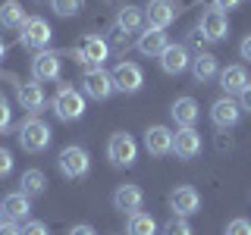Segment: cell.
I'll use <instances>...</instances> for the list:
<instances>
[{
    "instance_id": "2",
    "label": "cell",
    "mask_w": 251,
    "mask_h": 235,
    "mask_svg": "<svg viewBox=\"0 0 251 235\" xmlns=\"http://www.w3.org/2000/svg\"><path fill=\"white\" fill-rule=\"evenodd\" d=\"M53 113H57L60 122H75L82 119L85 113V94L73 88V85H63V88L53 94Z\"/></svg>"
},
{
    "instance_id": "22",
    "label": "cell",
    "mask_w": 251,
    "mask_h": 235,
    "mask_svg": "<svg viewBox=\"0 0 251 235\" xmlns=\"http://www.w3.org/2000/svg\"><path fill=\"white\" fill-rule=\"evenodd\" d=\"M192 75H195V82L198 85H207V82H214V78L220 75V69H217V57L214 53H198V57L192 60Z\"/></svg>"
},
{
    "instance_id": "29",
    "label": "cell",
    "mask_w": 251,
    "mask_h": 235,
    "mask_svg": "<svg viewBox=\"0 0 251 235\" xmlns=\"http://www.w3.org/2000/svg\"><path fill=\"white\" fill-rule=\"evenodd\" d=\"M78 6H82V0H50V10L57 16H75Z\"/></svg>"
},
{
    "instance_id": "25",
    "label": "cell",
    "mask_w": 251,
    "mask_h": 235,
    "mask_svg": "<svg viewBox=\"0 0 251 235\" xmlns=\"http://www.w3.org/2000/svg\"><path fill=\"white\" fill-rule=\"evenodd\" d=\"M126 232L129 235H157V219L151 213H129L126 219Z\"/></svg>"
},
{
    "instance_id": "11",
    "label": "cell",
    "mask_w": 251,
    "mask_h": 235,
    "mask_svg": "<svg viewBox=\"0 0 251 235\" xmlns=\"http://www.w3.org/2000/svg\"><path fill=\"white\" fill-rule=\"evenodd\" d=\"M239 116H242V107H239V100H232V97H220L214 100V107H210V119H214L217 129H232L235 122H239Z\"/></svg>"
},
{
    "instance_id": "8",
    "label": "cell",
    "mask_w": 251,
    "mask_h": 235,
    "mask_svg": "<svg viewBox=\"0 0 251 235\" xmlns=\"http://www.w3.org/2000/svg\"><path fill=\"white\" fill-rule=\"evenodd\" d=\"M113 75L104 72V69H91V72L82 75V94H88L91 100H107L113 94Z\"/></svg>"
},
{
    "instance_id": "36",
    "label": "cell",
    "mask_w": 251,
    "mask_h": 235,
    "mask_svg": "<svg viewBox=\"0 0 251 235\" xmlns=\"http://www.w3.org/2000/svg\"><path fill=\"white\" fill-rule=\"evenodd\" d=\"M239 107H242V110H248V113H251V82L245 85V91L239 94Z\"/></svg>"
},
{
    "instance_id": "35",
    "label": "cell",
    "mask_w": 251,
    "mask_h": 235,
    "mask_svg": "<svg viewBox=\"0 0 251 235\" xmlns=\"http://www.w3.org/2000/svg\"><path fill=\"white\" fill-rule=\"evenodd\" d=\"M0 235H22V226L13 223V219H6V223H0Z\"/></svg>"
},
{
    "instance_id": "30",
    "label": "cell",
    "mask_w": 251,
    "mask_h": 235,
    "mask_svg": "<svg viewBox=\"0 0 251 235\" xmlns=\"http://www.w3.org/2000/svg\"><path fill=\"white\" fill-rule=\"evenodd\" d=\"M107 44H113L120 53H126V50H129V31H123L120 25H113V28H110V41Z\"/></svg>"
},
{
    "instance_id": "4",
    "label": "cell",
    "mask_w": 251,
    "mask_h": 235,
    "mask_svg": "<svg viewBox=\"0 0 251 235\" xmlns=\"http://www.w3.org/2000/svg\"><path fill=\"white\" fill-rule=\"evenodd\" d=\"M107 53H110V44L104 41V38L88 35L82 44H78V50H75V63L85 66V72H91V69H104Z\"/></svg>"
},
{
    "instance_id": "43",
    "label": "cell",
    "mask_w": 251,
    "mask_h": 235,
    "mask_svg": "<svg viewBox=\"0 0 251 235\" xmlns=\"http://www.w3.org/2000/svg\"><path fill=\"white\" fill-rule=\"evenodd\" d=\"M35 3H44V0H35Z\"/></svg>"
},
{
    "instance_id": "26",
    "label": "cell",
    "mask_w": 251,
    "mask_h": 235,
    "mask_svg": "<svg viewBox=\"0 0 251 235\" xmlns=\"http://www.w3.org/2000/svg\"><path fill=\"white\" fill-rule=\"evenodd\" d=\"M25 19H28V16L19 6V0H6V3L0 6V25H3V28H22Z\"/></svg>"
},
{
    "instance_id": "1",
    "label": "cell",
    "mask_w": 251,
    "mask_h": 235,
    "mask_svg": "<svg viewBox=\"0 0 251 235\" xmlns=\"http://www.w3.org/2000/svg\"><path fill=\"white\" fill-rule=\"evenodd\" d=\"M19 147L22 151H28V154H41L50 147V138H53V132H50V125H47L44 119H38V116H31V119H25L19 125Z\"/></svg>"
},
{
    "instance_id": "24",
    "label": "cell",
    "mask_w": 251,
    "mask_h": 235,
    "mask_svg": "<svg viewBox=\"0 0 251 235\" xmlns=\"http://www.w3.org/2000/svg\"><path fill=\"white\" fill-rule=\"evenodd\" d=\"M44 185H47V179H44L41 169H25L22 179H19V191L25 194V198H38V194H44Z\"/></svg>"
},
{
    "instance_id": "16",
    "label": "cell",
    "mask_w": 251,
    "mask_h": 235,
    "mask_svg": "<svg viewBox=\"0 0 251 235\" xmlns=\"http://www.w3.org/2000/svg\"><path fill=\"white\" fill-rule=\"evenodd\" d=\"M173 151H176V157H182V160L198 157V154H201V132H195V129H179L176 135H173Z\"/></svg>"
},
{
    "instance_id": "27",
    "label": "cell",
    "mask_w": 251,
    "mask_h": 235,
    "mask_svg": "<svg viewBox=\"0 0 251 235\" xmlns=\"http://www.w3.org/2000/svg\"><path fill=\"white\" fill-rule=\"evenodd\" d=\"M116 25L123 31H129V35H135V31L145 25V10H138V6H123V10L116 13Z\"/></svg>"
},
{
    "instance_id": "38",
    "label": "cell",
    "mask_w": 251,
    "mask_h": 235,
    "mask_svg": "<svg viewBox=\"0 0 251 235\" xmlns=\"http://www.w3.org/2000/svg\"><path fill=\"white\" fill-rule=\"evenodd\" d=\"M239 53H242V60H248V63H251V35H245V41H242Z\"/></svg>"
},
{
    "instance_id": "10",
    "label": "cell",
    "mask_w": 251,
    "mask_h": 235,
    "mask_svg": "<svg viewBox=\"0 0 251 235\" xmlns=\"http://www.w3.org/2000/svg\"><path fill=\"white\" fill-rule=\"evenodd\" d=\"M198 31L204 38H207V41H223L226 35H229V19H226V13L223 10H207L201 16V25H198Z\"/></svg>"
},
{
    "instance_id": "5",
    "label": "cell",
    "mask_w": 251,
    "mask_h": 235,
    "mask_svg": "<svg viewBox=\"0 0 251 235\" xmlns=\"http://www.w3.org/2000/svg\"><path fill=\"white\" fill-rule=\"evenodd\" d=\"M22 35H19V41L31 47V50H44L47 44H50V38H53V28H50V22L41 19V16H28L25 19V25L19 28Z\"/></svg>"
},
{
    "instance_id": "32",
    "label": "cell",
    "mask_w": 251,
    "mask_h": 235,
    "mask_svg": "<svg viewBox=\"0 0 251 235\" xmlns=\"http://www.w3.org/2000/svg\"><path fill=\"white\" fill-rule=\"evenodd\" d=\"M10 122H13V110H10V104H6L3 97H0V135L10 129Z\"/></svg>"
},
{
    "instance_id": "23",
    "label": "cell",
    "mask_w": 251,
    "mask_h": 235,
    "mask_svg": "<svg viewBox=\"0 0 251 235\" xmlns=\"http://www.w3.org/2000/svg\"><path fill=\"white\" fill-rule=\"evenodd\" d=\"M28 210H31V204L28 198L22 191H13V194H6L3 198V213L13 219V223H19V219H25L28 216Z\"/></svg>"
},
{
    "instance_id": "3",
    "label": "cell",
    "mask_w": 251,
    "mask_h": 235,
    "mask_svg": "<svg viewBox=\"0 0 251 235\" xmlns=\"http://www.w3.org/2000/svg\"><path fill=\"white\" fill-rule=\"evenodd\" d=\"M57 166L60 172L66 179H82V176H88V169H91V157L85 147H78V144H66L63 151L57 154Z\"/></svg>"
},
{
    "instance_id": "17",
    "label": "cell",
    "mask_w": 251,
    "mask_h": 235,
    "mask_svg": "<svg viewBox=\"0 0 251 235\" xmlns=\"http://www.w3.org/2000/svg\"><path fill=\"white\" fill-rule=\"evenodd\" d=\"M145 147H148V154H154V157L173 154V132L167 125H151V129L145 132Z\"/></svg>"
},
{
    "instance_id": "14",
    "label": "cell",
    "mask_w": 251,
    "mask_h": 235,
    "mask_svg": "<svg viewBox=\"0 0 251 235\" xmlns=\"http://www.w3.org/2000/svg\"><path fill=\"white\" fill-rule=\"evenodd\" d=\"M170 207L176 210V216H192V213H198V207H201V194L195 191L192 185H179L176 191L170 194Z\"/></svg>"
},
{
    "instance_id": "12",
    "label": "cell",
    "mask_w": 251,
    "mask_h": 235,
    "mask_svg": "<svg viewBox=\"0 0 251 235\" xmlns=\"http://www.w3.org/2000/svg\"><path fill=\"white\" fill-rule=\"evenodd\" d=\"M31 78L35 82H53L60 78V57L50 50H38L35 60H31Z\"/></svg>"
},
{
    "instance_id": "7",
    "label": "cell",
    "mask_w": 251,
    "mask_h": 235,
    "mask_svg": "<svg viewBox=\"0 0 251 235\" xmlns=\"http://www.w3.org/2000/svg\"><path fill=\"white\" fill-rule=\"evenodd\" d=\"M110 75H113V88L123 91V94H135L141 85H145V72H141V66L132 63V60L116 63V69Z\"/></svg>"
},
{
    "instance_id": "42",
    "label": "cell",
    "mask_w": 251,
    "mask_h": 235,
    "mask_svg": "<svg viewBox=\"0 0 251 235\" xmlns=\"http://www.w3.org/2000/svg\"><path fill=\"white\" fill-rule=\"evenodd\" d=\"M3 50H6V47H3V41H0V57H3Z\"/></svg>"
},
{
    "instance_id": "28",
    "label": "cell",
    "mask_w": 251,
    "mask_h": 235,
    "mask_svg": "<svg viewBox=\"0 0 251 235\" xmlns=\"http://www.w3.org/2000/svg\"><path fill=\"white\" fill-rule=\"evenodd\" d=\"M163 235H195L185 216H173L170 223H163Z\"/></svg>"
},
{
    "instance_id": "19",
    "label": "cell",
    "mask_w": 251,
    "mask_h": 235,
    "mask_svg": "<svg viewBox=\"0 0 251 235\" xmlns=\"http://www.w3.org/2000/svg\"><path fill=\"white\" fill-rule=\"evenodd\" d=\"M138 53L141 57H160L163 50L170 47V41H167V31H157V28H145L138 35Z\"/></svg>"
},
{
    "instance_id": "18",
    "label": "cell",
    "mask_w": 251,
    "mask_h": 235,
    "mask_svg": "<svg viewBox=\"0 0 251 235\" xmlns=\"http://www.w3.org/2000/svg\"><path fill=\"white\" fill-rule=\"evenodd\" d=\"M198 104H195V97H176L170 107V116L176 119L179 129H195V122H198Z\"/></svg>"
},
{
    "instance_id": "31",
    "label": "cell",
    "mask_w": 251,
    "mask_h": 235,
    "mask_svg": "<svg viewBox=\"0 0 251 235\" xmlns=\"http://www.w3.org/2000/svg\"><path fill=\"white\" fill-rule=\"evenodd\" d=\"M223 235H251V219H245V216L232 219V223L226 226V232H223Z\"/></svg>"
},
{
    "instance_id": "20",
    "label": "cell",
    "mask_w": 251,
    "mask_h": 235,
    "mask_svg": "<svg viewBox=\"0 0 251 235\" xmlns=\"http://www.w3.org/2000/svg\"><path fill=\"white\" fill-rule=\"evenodd\" d=\"M16 97H19V104L22 110H28V113H38L44 104H47V97H44V88H41V82H25V85H19V91H16Z\"/></svg>"
},
{
    "instance_id": "9",
    "label": "cell",
    "mask_w": 251,
    "mask_h": 235,
    "mask_svg": "<svg viewBox=\"0 0 251 235\" xmlns=\"http://www.w3.org/2000/svg\"><path fill=\"white\" fill-rule=\"evenodd\" d=\"M173 19H176V6H173L170 0H148V6H145V22H148V28L167 31V28L173 25Z\"/></svg>"
},
{
    "instance_id": "21",
    "label": "cell",
    "mask_w": 251,
    "mask_h": 235,
    "mask_svg": "<svg viewBox=\"0 0 251 235\" xmlns=\"http://www.w3.org/2000/svg\"><path fill=\"white\" fill-rule=\"evenodd\" d=\"M217 78H220V88H223L226 97H232V94H242V91H245V85H248L245 66H226Z\"/></svg>"
},
{
    "instance_id": "6",
    "label": "cell",
    "mask_w": 251,
    "mask_h": 235,
    "mask_svg": "<svg viewBox=\"0 0 251 235\" xmlns=\"http://www.w3.org/2000/svg\"><path fill=\"white\" fill-rule=\"evenodd\" d=\"M107 157H110L113 166H132V163L138 160L135 138H132L129 132H116V135L110 138V144H107Z\"/></svg>"
},
{
    "instance_id": "34",
    "label": "cell",
    "mask_w": 251,
    "mask_h": 235,
    "mask_svg": "<svg viewBox=\"0 0 251 235\" xmlns=\"http://www.w3.org/2000/svg\"><path fill=\"white\" fill-rule=\"evenodd\" d=\"M22 235H50V232H47V226H44V223L31 219V223H25V226H22Z\"/></svg>"
},
{
    "instance_id": "40",
    "label": "cell",
    "mask_w": 251,
    "mask_h": 235,
    "mask_svg": "<svg viewBox=\"0 0 251 235\" xmlns=\"http://www.w3.org/2000/svg\"><path fill=\"white\" fill-rule=\"evenodd\" d=\"M239 0H217V10H235Z\"/></svg>"
},
{
    "instance_id": "13",
    "label": "cell",
    "mask_w": 251,
    "mask_h": 235,
    "mask_svg": "<svg viewBox=\"0 0 251 235\" xmlns=\"http://www.w3.org/2000/svg\"><path fill=\"white\" fill-rule=\"evenodd\" d=\"M160 66L167 75H182L188 66H192V57H188V47L185 44H170L167 50L160 53Z\"/></svg>"
},
{
    "instance_id": "15",
    "label": "cell",
    "mask_w": 251,
    "mask_h": 235,
    "mask_svg": "<svg viewBox=\"0 0 251 235\" xmlns=\"http://www.w3.org/2000/svg\"><path fill=\"white\" fill-rule=\"evenodd\" d=\"M141 204H145V191H141L138 185H129V182H126V185H120L113 191V207L123 210L126 216H129V213H138Z\"/></svg>"
},
{
    "instance_id": "37",
    "label": "cell",
    "mask_w": 251,
    "mask_h": 235,
    "mask_svg": "<svg viewBox=\"0 0 251 235\" xmlns=\"http://www.w3.org/2000/svg\"><path fill=\"white\" fill-rule=\"evenodd\" d=\"M204 41H207V38H204L198 28H195L192 35H188V44H192V47H198V53H201V44H204Z\"/></svg>"
},
{
    "instance_id": "39",
    "label": "cell",
    "mask_w": 251,
    "mask_h": 235,
    "mask_svg": "<svg viewBox=\"0 0 251 235\" xmlns=\"http://www.w3.org/2000/svg\"><path fill=\"white\" fill-rule=\"evenodd\" d=\"M69 235H98V232H94L91 226H85V223H82V226H73V229H69Z\"/></svg>"
},
{
    "instance_id": "33",
    "label": "cell",
    "mask_w": 251,
    "mask_h": 235,
    "mask_svg": "<svg viewBox=\"0 0 251 235\" xmlns=\"http://www.w3.org/2000/svg\"><path fill=\"white\" fill-rule=\"evenodd\" d=\"M13 172V154L6 147H0V179H6Z\"/></svg>"
},
{
    "instance_id": "41",
    "label": "cell",
    "mask_w": 251,
    "mask_h": 235,
    "mask_svg": "<svg viewBox=\"0 0 251 235\" xmlns=\"http://www.w3.org/2000/svg\"><path fill=\"white\" fill-rule=\"evenodd\" d=\"M3 216H6V213H3V204H0V223H3Z\"/></svg>"
}]
</instances>
